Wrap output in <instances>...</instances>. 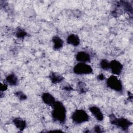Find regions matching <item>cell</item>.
<instances>
[{
    "mask_svg": "<svg viewBox=\"0 0 133 133\" xmlns=\"http://www.w3.org/2000/svg\"><path fill=\"white\" fill-rule=\"evenodd\" d=\"M89 110L92 115L98 121H102L104 115L100 109L96 105H91L89 108Z\"/></svg>",
    "mask_w": 133,
    "mask_h": 133,
    "instance_id": "cell-8",
    "label": "cell"
},
{
    "mask_svg": "<svg viewBox=\"0 0 133 133\" xmlns=\"http://www.w3.org/2000/svg\"><path fill=\"white\" fill-rule=\"evenodd\" d=\"M7 84L6 83H4V84H1V91L3 92L7 90Z\"/></svg>",
    "mask_w": 133,
    "mask_h": 133,
    "instance_id": "cell-20",
    "label": "cell"
},
{
    "mask_svg": "<svg viewBox=\"0 0 133 133\" xmlns=\"http://www.w3.org/2000/svg\"><path fill=\"white\" fill-rule=\"evenodd\" d=\"M53 48L55 50L60 49L63 46V41L58 36H55L52 38Z\"/></svg>",
    "mask_w": 133,
    "mask_h": 133,
    "instance_id": "cell-13",
    "label": "cell"
},
{
    "mask_svg": "<svg viewBox=\"0 0 133 133\" xmlns=\"http://www.w3.org/2000/svg\"><path fill=\"white\" fill-rule=\"evenodd\" d=\"M75 59L77 62L80 63H87L91 61L90 54L85 51H78L76 55Z\"/></svg>",
    "mask_w": 133,
    "mask_h": 133,
    "instance_id": "cell-7",
    "label": "cell"
},
{
    "mask_svg": "<svg viewBox=\"0 0 133 133\" xmlns=\"http://www.w3.org/2000/svg\"><path fill=\"white\" fill-rule=\"evenodd\" d=\"M49 78L53 84L59 83L63 79V76L56 72H51L49 74Z\"/></svg>",
    "mask_w": 133,
    "mask_h": 133,
    "instance_id": "cell-14",
    "label": "cell"
},
{
    "mask_svg": "<svg viewBox=\"0 0 133 133\" xmlns=\"http://www.w3.org/2000/svg\"><path fill=\"white\" fill-rule=\"evenodd\" d=\"M111 123L121 128L123 130H127L132 125V122L126 118L116 117L113 114H111L109 116Z\"/></svg>",
    "mask_w": 133,
    "mask_h": 133,
    "instance_id": "cell-2",
    "label": "cell"
},
{
    "mask_svg": "<svg viewBox=\"0 0 133 133\" xmlns=\"http://www.w3.org/2000/svg\"><path fill=\"white\" fill-rule=\"evenodd\" d=\"M66 42L69 45L76 47L80 44V39L79 36L76 34H71L67 37Z\"/></svg>",
    "mask_w": 133,
    "mask_h": 133,
    "instance_id": "cell-10",
    "label": "cell"
},
{
    "mask_svg": "<svg viewBox=\"0 0 133 133\" xmlns=\"http://www.w3.org/2000/svg\"><path fill=\"white\" fill-rule=\"evenodd\" d=\"M97 79H98L99 81H103V80L105 79V76L103 74H99L97 76Z\"/></svg>",
    "mask_w": 133,
    "mask_h": 133,
    "instance_id": "cell-21",
    "label": "cell"
},
{
    "mask_svg": "<svg viewBox=\"0 0 133 133\" xmlns=\"http://www.w3.org/2000/svg\"><path fill=\"white\" fill-rule=\"evenodd\" d=\"M106 84L108 87L112 90L119 92L123 91V84L121 79H119L116 75H111L108 79H107Z\"/></svg>",
    "mask_w": 133,
    "mask_h": 133,
    "instance_id": "cell-4",
    "label": "cell"
},
{
    "mask_svg": "<svg viewBox=\"0 0 133 133\" xmlns=\"http://www.w3.org/2000/svg\"><path fill=\"white\" fill-rule=\"evenodd\" d=\"M110 62L105 59H102L100 62V67L103 70H109Z\"/></svg>",
    "mask_w": 133,
    "mask_h": 133,
    "instance_id": "cell-15",
    "label": "cell"
},
{
    "mask_svg": "<svg viewBox=\"0 0 133 133\" xmlns=\"http://www.w3.org/2000/svg\"><path fill=\"white\" fill-rule=\"evenodd\" d=\"M12 123L16 127L21 131L23 130L26 127L25 121L20 117L15 118L12 121Z\"/></svg>",
    "mask_w": 133,
    "mask_h": 133,
    "instance_id": "cell-11",
    "label": "cell"
},
{
    "mask_svg": "<svg viewBox=\"0 0 133 133\" xmlns=\"http://www.w3.org/2000/svg\"><path fill=\"white\" fill-rule=\"evenodd\" d=\"M78 90L84 93L86 91V87L85 85L83 82H79L78 84Z\"/></svg>",
    "mask_w": 133,
    "mask_h": 133,
    "instance_id": "cell-18",
    "label": "cell"
},
{
    "mask_svg": "<svg viewBox=\"0 0 133 133\" xmlns=\"http://www.w3.org/2000/svg\"><path fill=\"white\" fill-rule=\"evenodd\" d=\"M71 119L74 124H82L89 121V116L85 110L77 109L73 112Z\"/></svg>",
    "mask_w": 133,
    "mask_h": 133,
    "instance_id": "cell-3",
    "label": "cell"
},
{
    "mask_svg": "<svg viewBox=\"0 0 133 133\" xmlns=\"http://www.w3.org/2000/svg\"><path fill=\"white\" fill-rule=\"evenodd\" d=\"M18 82L17 75L13 73L8 75L5 78V83L10 86H16L18 85Z\"/></svg>",
    "mask_w": 133,
    "mask_h": 133,
    "instance_id": "cell-12",
    "label": "cell"
},
{
    "mask_svg": "<svg viewBox=\"0 0 133 133\" xmlns=\"http://www.w3.org/2000/svg\"><path fill=\"white\" fill-rule=\"evenodd\" d=\"M42 99L43 102L47 105L52 107L56 102L55 97L49 92H44L42 95Z\"/></svg>",
    "mask_w": 133,
    "mask_h": 133,
    "instance_id": "cell-9",
    "label": "cell"
},
{
    "mask_svg": "<svg viewBox=\"0 0 133 133\" xmlns=\"http://www.w3.org/2000/svg\"><path fill=\"white\" fill-rule=\"evenodd\" d=\"M28 33L23 30L21 28L18 29L16 32V36L19 38H24L27 36Z\"/></svg>",
    "mask_w": 133,
    "mask_h": 133,
    "instance_id": "cell-16",
    "label": "cell"
},
{
    "mask_svg": "<svg viewBox=\"0 0 133 133\" xmlns=\"http://www.w3.org/2000/svg\"><path fill=\"white\" fill-rule=\"evenodd\" d=\"M15 95L20 100H25L26 99V96L21 91H17L15 93Z\"/></svg>",
    "mask_w": 133,
    "mask_h": 133,
    "instance_id": "cell-17",
    "label": "cell"
},
{
    "mask_svg": "<svg viewBox=\"0 0 133 133\" xmlns=\"http://www.w3.org/2000/svg\"><path fill=\"white\" fill-rule=\"evenodd\" d=\"M52 108L51 115L53 119L61 124L64 123L66 117V110L63 103L60 101H56Z\"/></svg>",
    "mask_w": 133,
    "mask_h": 133,
    "instance_id": "cell-1",
    "label": "cell"
},
{
    "mask_svg": "<svg viewBox=\"0 0 133 133\" xmlns=\"http://www.w3.org/2000/svg\"><path fill=\"white\" fill-rule=\"evenodd\" d=\"M73 72L77 75H87L92 73V67L87 63L78 62L73 69Z\"/></svg>",
    "mask_w": 133,
    "mask_h": 133,
    "instance_id": "cell-5",
    "label": "cell"
},
{
    "mask_svg": "<svg viewBox=\"0 0 133 133\" xmlns=\"http://www.w3.org/2000/svg\"><path fill=\"white\" fill-rule=\"evenodd\" d=\"M94 131L96 132H102L103 131V130H102L101 126L98 125H97L94 127Z\"/></svg>",
    "mask_w": 133,
    "mask_h": 133,
    "instance_id": "cell-19",
    "label": "cell"
},
{
    "mask_svg": "<svg viewBox=\"0 0 133 133\" xmlns=\"http://www.w3.org/2000/svg\"><path fill=\"white\" fill-rule=\"evenodd\" d=\"M123 69V64L118 60H113L110 62L109 70L114 75H119Z\"/></svg>",
    "mask_w": 133,
    "mask_h": 133,
    "instance_id": "cell-6",
    "label": "cell"
}]
</instances>
